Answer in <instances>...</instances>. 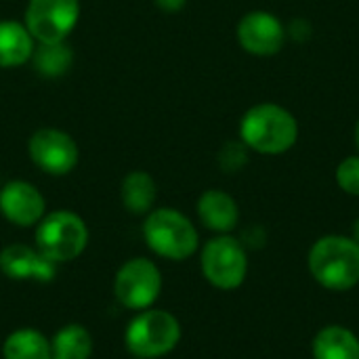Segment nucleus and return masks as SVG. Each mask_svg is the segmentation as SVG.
<instances>
[{"label": "nucleus", "mask_w": 359, "mask_h": 359, "mask_svg": "<svg viewBox=\"0 0 359 359\" xmlns=\"http://www.w3.org/2000/svg\"><path fill=\"white\" fill-rule=\"evenodd\" d=\"M240 141L261 156H282L299 141V122L278 103H257L240 120Z\"/></svg>", "instance_id": "1"}, {"label": "nucleus", "mask_w": 359, "mask_h": 359, "mask_svg": "<svg viewBox=\"0 0 359 359\" xmlns=\"http://www.w3.org/2000/svg\"><path fill=\"white\" fill-rule=\"evenodd\" d=\"M307 267L322 288L351 290L359 284V244L347 236H324L311 246Z\"/></svg>", "instance_id": "2"}, {"label": "nucleus", "mask_w": 359, "mask_h": 359, "mask_svg": "<svg viewBox=\"0 0 359 359\" xmlns=\"http://www.w3.org/2000/svg\"><path fill=\"white\" fill-rule=\"evenodd\" d=\"M143 238L151 252L168 261H185L200 246L198 229L175 208H156L147 212Z\"/></svg>", "instance_id": "3"}, {"label": "nucleus", "mask_w": 359, "mask_h": 359, "mask_svg": "<svg viewBox=\"0 0 359 359\" xmlns=\"http://www.w3.org/2000/svg\"><path fill=\"white\" fill-rule=\"evenodd\" d=\"M181 341L179 320L164 309L139 311L126 328V349L139 359H156L170 353Z\"/></svg>", "instance_id": "4"}, {"label": "nucleus", "mask_w": 359, "mask_h": 359, "mask_svg": "<svg viewBox=\"0 0 359 359\" xmlns=\"http://www.w3.org/2000/svg\"><path fill=\"white\" fill-rule=\"evenodd\" d=\"M36 248L53 263L78 259L88 244V227L84 219L72 210H55L44 215L36 225Z\"/></svg>", "instance_id": "5"}, {"label": "nucleus", "mask_w": 359, "mask_h": 359, "mask_svg": "<svg viewBox=\"0 0 359 359\" xmlns=\"http://www.w3.org/2000/svg\"><path fill=\"white\" fill-rule=\"evenodd\" d=\"M200 267L206 282L215 288L236 290L244 284L248 276V255L238 238L229 233H219L204 244Z\"/></svg>", "instance_id": "6"}, {"label": "nucleus", "mask_w": 359, "mask_h": 359, "mask_svg": "<svg viewBox=\"0 0 359 359\" xmlns=\"http://www.w3.org/2000/svg\"><path fill=\"white\" fill-rule=\"evenodd\" d=\"M80 19V0H29L23 25L38 44L65 42Z\"/></svg>", "instance_id": "7"}, {"label": "nucleus", "mask_w": 359, "mask_h": 359, "mask_svg": "<svg viewBox=\"0 0 359 359\" xmlns=\"http://www.w3.org/2000/svg\"><path fill=\"white\" fill-rule=\"evenodd\" d=\"M162 292V273L158 265L145 257L128 259L114 278V294L118 303L133 311L149 309Z\"/></svg>", "instance_id": "8"}, {"label": "nucleus", "mask_w": 359, "mask_h": 359, "mask_svg": "<svg viewBox=\"0 0 359 359\" xmlns=\"http://www.w3.org/2000/svg\"><path fill=\"white\" fill-rule=\"evenodd\" d=\"M29 160L46 175L63 177L69 175L80 160L78 143L61 128H38L27 141Z\"/></svg>", "instance_id": "9"}, {"label": "nucleus", "mask_w": 359, "mask_h": 359, "mask_svg": "<svg viewBox=\"0 0 359 359\" xmlns=\"http://www.w3.org/2000/svg\"><path fill=\"white\" fill-rule=\"evenodd\" d=\"M240 46L255 57H273L286 42L284 23L269 11H250L238 21Z\"/></svg>", "instance_id": "10"}, {"label": "nucleus", "mask_w": 359, "mask_h": 359, "mask_svg": "<svg viewBox=\"0 0 359 359\" xmlns=\"http://www.w3.org/2000/svg\"><path fill=\"white\" fill-rule=\"evenodd\" d=\"M0 215L17 227H34L46 215L44 196L27 181H8L0 189Z\"/></svg>", "instance_id": "11"}, {"label": "nucleus", "mask_w": 359, "mask_h": 359, "mask_svg": "<svg viewBox=\"0 0 359 359\" xmlns=\"http://www.w3.org/2000/svg\"><path fill=\"white\" fill-rule=\"evenodd\" d=\"M0 271L8 280L50 282L57 273V263L48 261L36 246L8 244L0 252Z\"/></svg>", "instance_id": "12"}, {"label": "nucleus", "mask_w": 359, "mask_h": 359, "mask_svg": "<svg viewBox=\"0 0 359 359\" xmlns=\"http://www.w3.org/2000/svg\"><path fill=\"white\" fill-rule=\"evenodd\" d=\"M200 223L215 233H231L240 223V208L233 196L223 189H206L196 204Z\"/></svg>", "instance_id": "13"}, {"label": "nucleus", "mask_w": 359, "mask_h": 359, "mask_svg": "<svg viewBox=\"0 0 359 359\" xmlns=\"http://www.w3.org/2000/svg\"><path fill=\"white\" fill-rule=\"evenodd\" d=\"M36 40L27 27L13 19L0 21V67L11 69L32 61Z\"/></svg>", "instance_id": "14"}, {"label": "nucleus", "mask_w": 359, "mask_h": 359, "mask_svg": "<svg viewBox=\"0 0 359 359\" xmlns=\"http://www.w3.org/2000/svg\"><path fill=\"white\" fill-rule=\"evenodd\" d=\"M313 359H359L358 334L345 326H324L311 343Z\"/></svg>", "instance_id": "15"}, {"label": "nucleus", "mask_w": 359, "mask_h": 359, "mask_svg": "<svg viewBox=\"0 0 359 359\" xmlns=\"http://www.w3.org/2000/svg\"><path fill=\"white\" fill-rule=\"evenodd\" d=\"M156 181L145 170H133L124 177L120 187V198L130 215H147L156 202Z\"/></svg>", "instance_id": "16"}, {"label": "nucleus", "mask_w": 359, "mask_h": 359, "mask_svg": "<svg viewBox=\"0 0 359 359\" xmlns=\"http://www.w3.org/2000/svg\"><path fill=\"white\" fill-rule=\"evenodd\" d=\"M4 359H53L50 341L34 330V328H19L11 332L2 345Z\"/></svg>", "instance_id": "17"}, {"label": "nucleus", "mask_w": 359, "mask_h": 359, "mask_svg": "<svg viewBox=\"0 0 359 359\" xmlns=\"http://www.w3.org/2000/svg\"><path fill=\"white\" fill-rule=\"evenodd\" d=\"M55 359H88L93 355V337L80 324L63 326L50 341Z\"/></svg>", "instance_id": "18"}, {"label": "nucleus", "mask_w": 359, "mask_h": 359, "mask_svg": "<svg viewBox=\"0 0 359 359\" xmlns=\"http://www.w3.org/2000/svg\"><path fill=\"white\" fill-rule=\"evenodd\" d=\"M36 72H40L46 78H59L63 76L72 63L74 53L65 42H53V44H38L32 55Z\"/></svg>", "instance_id": "19"}, {"label": "nucleus", "mask_w": 359, "mask_h": 359, "mask_svg": "<svg viewBox=\"0 0 359 359\" xmlns=\"http://www.w3.org/2000/svg\"><path fill=\"white\" fill-rule=\"evenodd\" d=\"M337 185L349 196H359V154L341 160L337 166Z\"/></svg>", "instance_id": "20"}, {"label": "nucleus", "mask_w": 359, "mask_h": 359, "mask_svg": "<svg viewBox=\"0 0 359 359\" xmlns=\"http://www.w3.org/2000/svg\"><path fill=\"white\" fill-rule=\"evenodd\" d=\"M219 162H221L223 170H227V172L240 170V168L248 162V147H246L242 141H229V143L221 149Z\"/></svg>", "instance_id": "21"}, {"label": "nucleus", "mask_w": 359, "mask_h": 359, "mask_svg": "<svg viewBox=\"0 0 359 359\" xmlns=\"http://www.w3.org/2000/svg\"><path fill=\"white\" fill-rule=\"evenodd\" d=\"M154 2H156V6H160L166 13H177L185 6L187 0H154Z\"/></svg>", "instance_id": "22"}, {"label": "nucleus", "mask_w": 359, "mask_h": 359, "mask_svg": "<svg viewBox=\"0 0 359 359\" xmlns=\"http://www.w3.org/2000/svg\"><path fill=\"white\" fill-rule=\"evenodd\" d=\"M353 240L359 244V217H358V221L353 223Z\"/></svg>", "instance_id": "23"}, {"label": "nucleus", "mask_w": 359, "mask_h": 359, "mask_svg": "<svg viewBox=\"0 0 359 359\" xmlns=\"http://www.w3.org/2000/svg\"><path fill=\"white\" fill-rule=\"evenodd\" d=\"M353 137H355V147H358V151H359V120H358V124H355V133H353Z\"/></svg>", "instance_id": "24"}, {"label": "nucleus", "mask_w": 359, "mask_h": 359, "mask_svg": "<svg viewBox=\"0 0 359 359\" xmlns=\"http://www.w3.org/2000/svg\"><path fill=\"white\" fill-rule=\"evenodd\" d=\"M137 359H139V358H137Z\"/></svg>", "instance_id": "25"}, {"label": "nucleus", "mask_w": 359, "mask_h": 359, "mask_svg": "<svg viewBox=\"0 0 359 359\" xmlns=\"http://www.w3.org/2000/svg\"><path fill=\"white\" fill-rule=\"evenodd\" d=\"M53 359H55V358H53Z\"/></svg>", "instance_id": "26"}]
</instances>
